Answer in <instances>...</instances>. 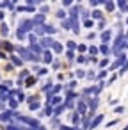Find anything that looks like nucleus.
Wrapping results in <instances>:
<instances>
[{"instance_id":"nucleus-8","label":"nucleus","mask_w":128,"mask_h":130,"mask_svg":"<svg viewBox=\"0 0 128 130\" xmlns=\"http://www.w3.org/2000/svg\"><path fill=\"white\" fill-rule=\"evenodd\" d=\"M123 110H124V107H116V110H114V112H117V114H121V112H123Z\"/></svg>"},{"instance_id":"nucleus-3","label":"nucleus","mask_w":128,"mask_h":130,"mask_svg":"<svg viewBox=\"0 0 128 130\" xmlns=\"http://www.w3.org/2000/svg\"><path fill=\"white\" fill-rule=\"evenodd\" d=\"M43 45H45V46H53L55 43H53V39H50V38H46V39H43Z\"/></svg>"},{"instance_id":"nucleus-1","label":"nucleus","mask_w":128,"mask_h":130,"mask_svg":"<svg viewBox=\"0 0 128 130\" xmlns=\"http://www.w3.org/2000/svg\"><path fill=\"white\" fill-rule=\"evenodd\" d=\"M101 121H103V114H100V116H98L96 119H93V123H91V125H89L87 128H94V126H98V125H100Z\"/></svg>"},{"instance_id":"nucleus-9","label":"nucleus","mask_w":128,"mask_h":130,"mask_svg":"<svg viewBox=\"0 0 128 130\" xmlns=\"http://www.w3.org/2000/svg\"><path fill=\"white\" fill-rule=\"evenodd\" d=\"M105 6H107V9H110V11L114 9V4H110V2H105Z\"/></svg>"},{"instance_id":"nucleus-7","label":"nucleus","mask_w":128,"mask_h":130,"mask_svg":"<svg viewBox=\"0 0 128 130\" xmlns=\"http://www.w3.org/2000/svg\"><path fill=\"white\" fill-rule=\"evenodd\" d=\"M53 48H55V52H57V53H59V52H60V50H62V46H60V45H57V43H55V45H53Z\"/></svg>"},{"instance_id":"nucleus-6","label":"nucleus","mask_w":128,"mask_h":130,"mask_svg":"<svg viewBox=\"0 0 128 130\" xmlns=\"http://www.w3.org/2000/svg\"><path fill=\"white\" fill-rule=\"evenodd\" d=\"M124 71H128V61L123 64V68H121V73H124Z\"/></svg>"},{"instance_id":"nucleus-13","label":"nucleus","mask_w":128,"mask_h":130,"mask_svg":"<svg viewBox=\"0 0 128 130\" xmlns=\"http://www.w3.org/2000/svg\"><path fill=\"white\" fill-rule=\"evenodd\" d=\"M89 52H91V53H98V48H94V46H91V48H89Z\"/></svg>"},{"instance_id":"nucleus-14","label":"nucleus","mask_w":128,"mask_h":130,"mask_svg":"<svg viewBox=\"0 0 128 130\" xmlns=\"http://www.w3.org/2000/svg\"><path fill=\"white\" fill-rule=\"evenodd\" d=\"M105 73H107V71H100V73H98V79H103V77H105Z\"/></svg>"},{"instance_id":"nucleus-10","label":"nucleus","mask_w":128,"mask_h":130,"mask_svg":"<svg viewBox=\"0 0 128 130\" xmlns=\"http://www.w3.org/2000/svg\"><path fill=\"white\" fill-rule=\"evenodd\" d=\"M45 55H46V57H45V61H46V62H50V61H52V55H50V53H48V52H46V53H45Z\"/></svg>"},{"instance_id":"nucleus-5","label":"nucleus","mask_w":128,"mask_h":130,"mask_svg":"<svg viewBox=\"0 0 128 130\" xmlns=\"http://www.w3.org/2000/svg\"><path fill=\"white\" fill-rule=\"evenodd\" d=\"M62 27H64V29H70V27H71V22H70V20H66V22H62Z\"/></svg>"},{"instance_id":"nucleus-15","label":"nucleus","mask_w":128,"mask_h":130,"mask_svg":"<svg viewBox=\"0 0 128 130\" xmlns=\"http://www.w3.org/2000/svg\"><path fill=\"white\" fill-rule=\"evenodd\" d=\"M126 22H128V20H126Z\"/></svg>"},{"instance_id":"nucleus-12","label":"nucleus","mask_w":128,"mask_h":130,"mask_svg":"<svg viewBox=\"0 0 128 130\" xmlns=\"http://www.w3.org/2000/svg\"><path fill=\"white\" fill-rule=\"evenodd\" d=\"M37 73H39V75H45L46 70H45V68H41V70H37Z\"/></svg>"},{"instance_id":"nucleus-11","label":"nucleus","mask_w":128,"mask_h":130,"mask_svg":"<svg viewBox=\"0 0 128 130\" xmlns=\"http://www.w3.org/2000/svg\"><path fill=\"white\" fill-rule=\"evenodd\" d=\"M93 16H94V18H101V13H100V11H94Z\"/></svg>"},{"instance_id":"nucleus-4","label":"nucleus","mask_w":128,"mask_h":130,"mask_svg":"<svg viewBox=\"0 0 128 130\" xmlns=\"http://www.w3.org/2000/svg\"><path fill=\"white\" fill-rule=\"evenodd\" d=\"M100 52H101V53H105V55H107V53H109V46H107V45H103V46H101V48H100Z\"/></svg>"},{"instance_id":"nucleus-2","label":"nucleus","mask_w":128,"mask_h":130,"mask_svg":"<svg viewBox=\"0 0 128 130\" xmlns=\"http://www.w3.org/2000/svg\"><path fill=\"white\" fill-rule=\"evenodd\" d=\"M109 39H110V30H105V32L101 34V41H103V43H109Z\"/></svg>"}]
</instances>
